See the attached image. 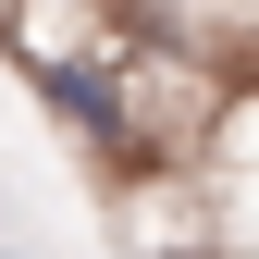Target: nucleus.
I'll return each instance as SVG.
<instances>
[{"label": "nucleus", "instance_id": "1", "mask_svg": "<svg viewBox=\"0 0 259 259\" xmlns=\"http://www.w3.org/2000/svg\"><path fill=\"white\" fill-rule=\"evenodd\" d=\"M160 259H222V247H160Z\"/></svg>", "mask_w": 259, "mask_h": 259}]
</instances>
